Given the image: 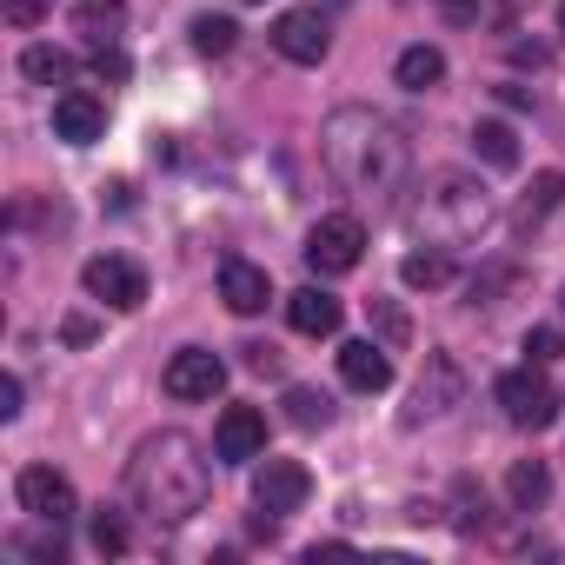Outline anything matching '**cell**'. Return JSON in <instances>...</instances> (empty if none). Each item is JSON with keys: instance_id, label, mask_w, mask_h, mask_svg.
Wrapping results in <instances>:
<instances>
[{"instance_id": "cell-1", "label": "cell", "mask_w": 565, "mask_h": 565, "mask_svg": "<svg viewBox=\"0 0 565 565\" xmlns=\"http://www.w3.org/2000/svg\"><path fill=\"white\" fill-rule=\"evenodd\" d=\"M320 160H327V173L347 186V193H399V180H406V167H413V153H406V140H399V127L386 120V114H373V107H340L327 127H320Z\"/></svg>"}, {"instance_id": "cell-2", "label": "cell", "mask_w": 565, "mask_h": 565, "mask_svg": "<svg viewBox=\"0 0 565 565\" xmlns=\"http://www.w3.org/2000/svg\"><path fill=\"white\" fill-rule=\"evenodd\" d=\"M127 492L147 519L160 525H186L200 505H206V459L186 433H153L134 466H127Z\"/></svg>"}, {"instance_id": "cell-3", "label": "cell", "mask_w": 565, "mask_h": 565, "mask_svg": "<svg viewBox=\"0 0 565 565\" xmlns=\"http://www.w3.org/2000/svg\"><path fill=\"white\" fill-rule=\"evenodd\" d=\"M492 226V193L472 173H433L413 200V233L433 246H466Z\"/></svg>"}, {"instance_id": "cell-4", "label": "cell", "mask_w": 565, "mask_h": 565, "mask_svg": "<svg viewBox=\"0 0 565 565\" xmlns=\"http://www.w3.org/2000/svg\"><path fill=\"white\" fill-rule=\"evenodd\" d=\"M499 406H505V419H512L519 433H545V426L558 419V393L545 386V366H512V373H499Z\"/></svg>"}, {"instance_id": "cell-5", "label": "cell", "mask_w": 565, "mask_h": 565, "mask_svg": "<svg viewBox=\"0 0 565 565\" xmlns=\"http://www.w3.org/2000/svg\"><path fill=\"white\" fill-rule=\"evenodd\" d=\"M360 259H366V226H360L353 213H327V220L307 233V266H313L320 279L353 273Z\"/></svg>"}, {"instance_id": "cell-6", "label": "cell", "mask_w": 565, "mask_h": 565, "mask_svg": "<svg viewBox=\"0 0 565 565\" xmlns=\"http://www.w3.org/2000/svg\"><path fill=\"white\" fill-rule=\"evenodd\" d=\"M81 287H87V300H100V307H114V313H134V307L147 300V273H140L134 259H120V253H94V259L81 266Z\"/></svg>"}, {"instance_id": "cell-7", "label": "cell", "mask_w": 565, "mask_h": 565, "mask_svg": "<svg viewBox=\"0 0 565 565\" xmlns=\"http://www.w3.org/2000/svg\"><path fill=\"white\" fill-rule=\"evenodd\" d=\"M459 399H466V373H459V360H452V353H426V373H419V386H413L406 426H419V419H446Z\"/></svg>"}, {"instance_id": "cell-8", "label": "cell", "mask_w": 565, "mask_h": 565, "mask_svg": "<svg viewBox=\"0 0 565 565\" xmlns=\"http://www.w3.org/2000/svg\"><path fill=\"white\" fill-rule=\"evenodd\" d=\"M273 47L287 54L294 67H320L327 61V47H333V28H327V14L320 8H287L273 21Z\"/></svg>"}, {"instance_id": "cell-9", "label": "cell", "mask_w": 565, "mask_h": 565, "mask_svg": "<svg viewBox=\"0 0 565 565\" xmlns=\"http://www.w3.org/2000/svg\"><path fill=\"white\" fill-rule=\"evenodd\" d=\"M14 499H21V512L28 519H41V525H67L81 505H74V486H67V472H54V466H28L21 479H14Z\"/></svg>"}, {"instance_id": "cell-10", "label": "cell", "mask_w": 565, "mask_h": 565, "mask_svg": "<svg viewBox=\"0 0 565 565\" xmlns=\"http://www.w3.org/2000/svg\"><path fill=\"white\" fill-rule=\"evenodd\" d=\"M307 492H313V479H307L300 459H266V466L253 472V505L273 512V519H279V512H300Z\"/></svg>"}, {"instance_id": "cell-11", "label": "cell", "mask_w": 565, "mask_h": 565, "mask_svg": "<svg viewBox=\"0 0 565 565\" xmlns=\"http://www.w3.org/2000/svg\"><path fill=\"white\" fill-rule=\"evenodd\" d=\"M220 386H226V360H220V353L180 347V353L167 360V393H173V399H213Z\"/></svg>"}, {"instance_id": "cell-12", "label": "cell", "mask_w": 565, "mask_h": 565, "mask_svg": "<svg viewBox=\"0 0 565 565\" xmlns=\"http://www.w3.org/2000/svg\"><path fill=\"white\" fill-rule=\"evenodd\" d=\"M213 452H220L226 466L259 459V452H266V413H259V406H226L220 426H213Z\"/></svg>"}, {"instance_id": "cell-13", "label": "cell", "mask_w": 565, "mask_h": 565, "mask_svg": "<svg viewBox=\"0 0 565 565\" xmlns=\"http://www.w3.org/2000/svg\"><path fill=\"white\" fill-rule=\"evenodd\" d=\"M220 300H226L239 320L266 313V300H273V279H266V266H253V259H220Z\"/></svg>"}, {"instance_id": "cell-14", "label": "cell", "mask_w": 565, "mask_h": 565, "mask_svg": "<svg viewBox=\"0 0 565 565\" xmlns=\"http://www.w3.org/2000/svg\"><path fill=\"white\" fill-rule=\"evenodd\" d=\"M54 134H61L67 147H94V140L107 134V107H100L94 94H81V87H67V94L54 100Z\"/></svg>"}, {"instance_id": "cell-15", "label": "cell", "mask_w": 565, "mask_h": 565, "mask_svg": "<svg viewBox=\"0 0 565 565\" xmlns=\"http://www.w3.org/2000/svg\"><path fill=\"white\" fill-rule=\"evenodd\" d=\"M340 380H347L353 393H386V386H393V360H386V347H373V340H347V347H340Z\"/></svg>"}, {"instance_id": "cell-16", "label": "cell", "mask_w": 565, "mask_h": 565, "mask_svg": "<svg viewBox=\"0 0 565 565\" xmlns=\"http://www.w3.org/2000/svg\"><path fill=\"white\" fill-rule=\"evenodd\" d=\"M287 320H294V333H307V340H333V333H340V300H333L327 287H300V294L287 300Z\"/></svg>"}, {"instance_id": "cell-17", "label": "cell", "mask_w": 565, "mask_h": 565, "mask_svg": "<svg viewBox=\"0 0 565 565\" xmlns=\"http://www.w3.org/2000/svg\"><path fill=\"white\" fill-rule=\"evenodd\" d=\"M558 200H565V173H552V167H545V173H532V186H525V200H519L512 226H519V233H532L539 220H552V213H558Z\"/></svg>"}, {"instance_id": "cell-18", "label": "cell", "mask_w": 565, "mask_h": 565, "mask_svg": "<svg viewBox=\"0 0 565 565\" xmlns=\"http://www.w3.org/2000/svg\"><path fill=\"white\" fill-rule=\"evenodd\" d=\"M74 28L94 47H114V34L127 28V0H74Z\"/></svg>"}, {"instance_id": "cell-19", "label": "cell", "mask_w": 565, "mask_h": 565, "mask_svg": "<svg viewBox=\"0 0 565 565\" xmlns=\"http://www.w3.org/2000/svg\"><path fill=\"white\" fill-rule=\"evenodd\" d=\"M393 81H399L406 94H433V87L446 81V54H439V47H406V54L393 61Z\"/></svg>"}, {"instance_id": "cell-20", "label": "cell", "mask_w": 565, "mask_h": 565, "mask_svg": "<svg viewBox=\"0 0 565 565\" xmlns=\"http://www.w3.org/2000/svg\"><path fill=\"white\" fill-rule=\"evenodd\" d=\"M545 492H552V472H545L539 459H512V472H505V499H512V512H539Z\"/></svg>"}, {"instance_id": "cell-21", "label": "cell", "mask_w": 565, "mask_h": 565, "mask_svg": "<svg viewBox=\"0 0 565 565\" xmlns=\"http://www.w3.org/2000/svg\"><path fill=\"white\" fill-rule=\"evenodd\" d=\"M472 147H479V160L499 167V173L519 167V134H512L505 120H479V127H472Z\"/></svg>"}, {"instance_id": "cell-22", "label": "cell", "mask_w": 565, "mask_h": 565, "mask_svg": "<svg viewBox=\"0 0 565 565\" xmlns=\"http://www.w3.org/2000/svg\"><path fill=\"white\" fill-rule=\"evenodd\" d=\"M399 279H406V287H426V294H433V287H446V279H452L446 246H433V239H426V253H406V259H399Z\"/></svg>"}, {"instance_id": "cell-23", "label": "cell", "mask_w": 565, "mask_h": 565, "mask_svg": "<svg viewBox=\"0 0 565 565\" xmlns=\"http://www.w3.org/2000/svg\"><path fill=\"white\" fill-rule=\"evenodd\" d=\"M21 74H28L34 87H67V81H74V61H67L61 47H28V54H21Z\"/></svg>"}, {"instance_id": "cell-24", "label": "cell", "mask_w": 565, "mask_h": 565, "mask_svg": "<svg viewBox=\"0 0 565 565\" xmlns=\"http://www.w3.org/2000/svg\"><path fill=\"white\" fill-rule=\"evenodd\" d=\"M287 419H294L300 433H313V426H327V419H333V399H327V393H313V386H294V393H287Z\"/></svg>"}, {"instance_id": "cell-25", "label": "cell", "mask_w": 565, "mask_h": 565, "mask_svg": "<svg viewBox=\"0 0 565 565\" xmlns=\"http://www.w3.org/2000/svg\"><path fill=\"white\" fill-rule=\"evenodd\" d=\"M127 545H134V532H127V519L100 505V512H94V552H100V558H120Z\"/></svg>"}, {"instance_id": "cell-26", "label": "cell", "mask_w": 565, "mask_h": 565, "mask_svg": "<svg viewBox=\"0 0 565 565\" xmlns=\"http://www.w3.org/2000/svg\"><path fill=\"white\" fill-rule=\"evenodd\" d=\"M233 34H239L233 21H213V14L193 21V47H200V54H233Z\"/></svg>"}, {"instance_id": "cell-27", "label": "cell", "mask_w": 565, "mask_h": 565, "mask_svg": "<svg viewBox=\"0 0 565 565\" xmlns=\"http://www.w3.org/2000/svg\"><path fill=\"white\" fill-rule=\"evenodd\" d=\"M558 353H565V333L558 327H532L525 333V366H552Z\"/></svg>"}, {"instance_id": "cell-28", "label": "cell", "mask_w": 565, "mask_h": 565, "mask_svg": "<svg viewBox=\"0 0 565 565\" xmlns=\"http://www.w3.org/2000/svg\"><path fill=\"white\" fill-rule=\"evenodd\" d=\"M0 21H8V28H41L47 0H0Z\"/></svg>"}, {"instance_id": "cell-29", "label": "cell", "mask_w": 565, "mask_h": 565, "mask_svg": "<svg viewBox=\"0 0 565 565\" xmlns=\"http://www.w3.org/2000/svg\"><path fill=\"white\" fill-rule=\"evenodd\" d=\"M94 74L100 81H127V54L120 47H94Z\"/></svg>"}, {"instance_id": "cell-30", "label": "cell", "mask_w": 565, "mask_h": 565, "mask_svg": "<svg viewBox=\"0 0 565 565\" xmlns=\"http://www.w3.org/2000/svg\"><path fill=\"white\" fill-rule=\"evenodd\" d=\"M0 419H21V380H0Z\"/></svg>"}, {"instance_id": "cell-31", "label": "cell", "mask_w": 565, "mask_h": 565, "mask_svg": "<svg viewBox=\"0 0 565 565\" xmlns=\"http://www.w3.org/2000/svg\"><path fill=\"white\" fill-rule=\"evenodd\" d=\"M446 8H452V14H472V8H479V0H446Z\"/></svg>"}, {"instance_id": "cell-32", "label": "cell", "mask_w": 565, "mask_h": 565, "mask_svg": "<svg viewBox=\"0 0 565 565\" xmlns=\"http://www.w3.org/2000/svg\"><path fill=\"white\" fill-rule=\"evenodd\" d=\"M558 34H565V0H558Z\"/></svg>"}, {"instance_id": "cell-33", "label": "cell", "mask_w": 565, "mask_h": 565, "mask_svg": "<svg viewBox=\"0 0 565 565\" xmlns=\"http://www.w3.org/2000/svg\"><path fill=\"white\" fill-rule=\"evenodd\" d=\"M558 313H565V294H558Z\"/></svg>"}]
</instances>
